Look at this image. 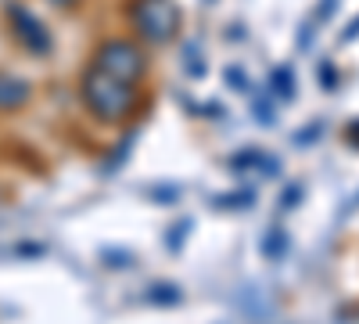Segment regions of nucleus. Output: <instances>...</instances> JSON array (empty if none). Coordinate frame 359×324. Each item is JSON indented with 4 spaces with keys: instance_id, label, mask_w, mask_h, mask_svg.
<instances>
[{
    "instance_id": "obj_1",
    "label": "nucleus",
    "mask_w": 359,
    "mask_h": 324,
    "mask_svg": "<svg viewBox=\"0 0 359 324\" xmlns=\"http://www.w3.org/2000/svg\"><path fill=\"white\" fill-rule=\"evenodd\" d=\"M83 98L90 105V112L101 115V119H126L133 112L137 98H133V83H123L115 79L111 72L104 69H90L86 79H83Z\"/></svg>"
},
{
    "instance_id": "obj_5",
    "label": "nucleus",
    "mask_w": 359,
    "mask_h": 324,
    "mask_svg": "<svg viewBox=\"0 0 359 324\" xmlns=\"http://www.w3.org/2000/svg\"><path fill=\"white\" fill-rule=\"evenodd\" d=\"M25 101H29V83L11 72H0V112H11Z\"/></svg>"
},
{
    "instance_id": "obj_3",
    "label": "nucleus",
    "mask_w": 359,
    "mask_h": 324,
    "mask_svg": "<svg viewBox=\"0 0 359 324\" xmlns=\"http://www.w3.org/2000/svg\"><path fill=\"white\" fill-rule=\"evenodd\" d=\"M97 69L111 72L123 83H137L144 76V51L137 44H130V40H108L97 51Z\"/></svg>"
},
{
    "instance_id": "obj_4",
    "label": "nucleus",
    "mask_w": 359,
    "mask_h": 324,
    "mask_svg": "<svg viewBox=\"0 0 359 324\" xmlns=\"http://www.w3.org/2000/svg\"><path fill=\"white\" fill-rule=\"evenodd\" d=\"M11 25H15V33L22 37V44L29 47V51H36V54H43V51H50V37H47V29L29 15L25 8H11Z\"/></svg>"
},
{
    "instance_id": "obj_2",
    "label": "nucleus",
    "mask_w": 359,
    "mask_h": 324,
    "mask_svg": "<svg viewBox=\"0 0 359 324\" xmlns=\"http://www.w3.org/2000/svg\"><path fill=\"white\" fill-rule=\"evenodd\" d=\"M133 22H137L144 40L165 44V40H172V33L180 29V11H176L172 0H137Z\"/></svg>"
}]
</instances>
